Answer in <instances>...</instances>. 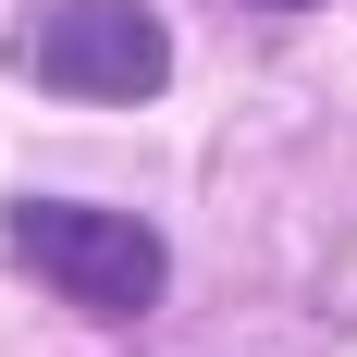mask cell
<instances>
[{"label": "cell", "instance_id": "obj_1", "mask_svg": "<svg viewBox=\"0 0 357 357\" xmlns=\"http://www.w3.org/2000/svg\"><path fill=\"white\" fill-rule=\"evenodd\" d=\"M0 247L25 259L62 308H86V321H148L160 284H173L160 234L136 210H86V197H25V210L0 222Z\"/></svg>", "mask_w": 357, "mask_h": 357}, {"label": "cell", "instance_id": "obj_2", "mask_svg": "<svg viewBox=\"0 0 357 357\" xmlns=\"http://www.w3.org/2000/svg\"><path fill=\"white\" fill-rule=\"evenodd\" d=\"M13 62L37 86H62V99H160L173 86V37H160L148 0H50L13 37Z\"/></svg>", "mask_w": 357, "mask_h": 357}, {"label": "cell", "instance_id": "obj_3", "mask_svg": "<svg viewBox=\"0 0 357 357\" xmlns=\"http://www.w3.org/2000/svg\"><path fill=\"white\" fill-rule=\"evenodd\" d=\"M284 13H296V0H284Z\"/></svg>", "mask_w": 357, "mask_h": 357}]
</instances>
